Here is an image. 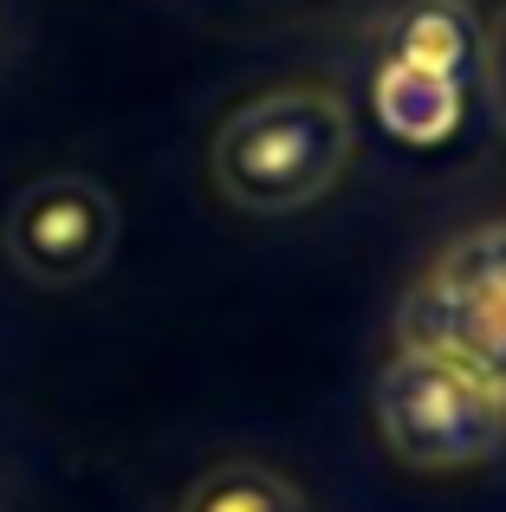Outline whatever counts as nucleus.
I'll return each instance as SVG.
<instances>
[{
  "label": "nucleus",
  "instance_id": "1",
  "mask_svg": "<svg viewBox=\"0 0 506 512\" xmlns=\"http://www.w3.org/2000/svg\"><path fill=\"white\" fill-rule=\"evenodd\" d=\"M357 156V111L331 85H273L234 104L208 143L221 201L260 221L305 214L344 182Z\"/></svg>",
  "mask_w": 506,
  "mask_h": 512
},
{
  "label": "nucleus",
  "instance_id": "2",
  "mask_svg": "<svg viewBox=\"0 0 506 512\" xmlns=\"http://www.w3.org/2000/svg\"><path fill=\"white\" fill-rule=\"evenodd\" d=\"M377 435L409 474H468L506 448V383L448 350H390L377 370Z\"/></svg>",
  "mask_w": 506,
  "mask_h": 512
},
{
  "label": "nucleus",
  "instance_id": "3",
  "mask_svg": "<svg viewBox=\"0 0 506 512\" xmlns=\"http://www.w3.org/2000/svg\"><path fill=\"white\" fill-rule=\"evenodd\" d=\"M396 344L448 350L506 383V221L455 234L396 305Z\"/></svg>",
  "mask_w": 506,
  "mask_h": 512
},
{
  "label": "nucleus",
  "instance_id": "4",
  "mask_svg": "<svg viewBox=\"0 0 506 512\" xmlns=\"http://www.w3.org/2000/svg\"><path fill=\"white\" fill-rule=\"evenodd\" d=\"M0 247L26 286H85L117 253V195L78 169L39 175L33 188L13 195L7 221H0Z\"/></svg>",
  "mask_w": 506,
  "mask_h": 512
},
{
  "label": "nucleus",
  "instance_id": "5",
  "mask_svg": "<svg viewBox=\"0 0 506 512\" xmlns=\"http://www.w3.org/2000/svg\"><path fill=\"white\" fill-rule=\"evenodd\" d=\"M377 59L468 85V78H481V20L468 0H409L390 20V39Z\"/></svg>",
  "mask_w": 506,
  "mask_h": 512
},
{
  "label": "nucleus",
  "instance_id": "6",
  "mask_svg": "<svg viewBox=\"0 0 506 512\" xmlns=\"http://www.w3.org/2000/svg\"><path fill=\"white\" fill-rule=\"evenodd\" d=\"M461 104H468V85L455 78L416 72V65H390L377 59V78H370V111L409 143H442L448 130L461 124Z\"/></svg>",
  "mask_w": 506,
  "mask_h": 512
},
{
  "label": "nucleus",
  "instance_id": "7",
  "mask_svg": "<svg viewBox=\"0 0 506 512\" xmlns=\"http://www.w3.org/2000/svg\"><path fill=\"white\" fill-rule=\"evenodd\" d=\"M176 512H312V506H305V493L292 487L286 474H273V467L221 461V467H208V474L182 493Z\"/></svg>",
  "mask_w": 506,
  "mask_h": 512
},
{
  "label": "nucleus",
  "instance_id": "8",
  "mask_svg": "<svg viewBox=\"0 0 506 512\" xmlns=\"http://www.w3.org/2000/svg\"><path fill=\"white\" fill-rule=\"evenodd\" d=\"M481 85H487V104H494V117L506 130V7L494 13V26H481Z\"/></svg>",
  "mask_w": 506,
  "mask_h": 512
}]
</instances>
